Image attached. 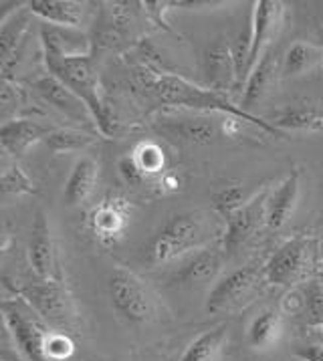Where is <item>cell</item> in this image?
Listing matches in <instances>:
<instances>
[{"mask_svg":"<svg viewBox=\"0 0 323 361\" xmlns=\"http://www.w3.org/2000/svg\"><path fill=\"white\" fill-rule=\"evenodd\" d=\"M146 87L158 97V102L164 105H174V107H190V109H202V111H219L224 116L236 117L243 121H249L259 126L267 133L283 135V131L275 130L269 121H263L252 114H247L243 107H236L226 99V95L217 93L212 89H205L190 83L184 77L170 75V73H146Z\"/></svg>","mask_w":323,"mask_h":361,"instance_id":"1","label":"cell"},{"mask_svg":"<svg viewBox=\"0 0 323 361\" xmlns=\"http://www.w3.org/2000/svg\"><path fill=\"white\" fill-rule=\"evenodd\" d=\"M44 67L49 75L59 79L67 89H71L81 102L87 105L95 126L103 135H111L116 131V121L109 109L103 105L99 95V81L93 67L91 55H51L43 53Z\"/></svg>","mask_w":323,"mask_h":361,"instance_id":"2","label":"cell"},{"mask_svg":"<svg viewBox=\"0 0 323 361\" xmlns=\"http://www.w3.org/2000/svg\"><path fill=\"white\" fill-rule=\"evenodd\" d=\"M208 231L200 212H180L166 220L162 231L154 236L147 260L152 264H168L188 255L192 250L205 248Z\"/></svg>","mask_w":323,"mask_h":361,"instance_id":"3","label":"cell"},{"mask_svg":"<svg viewBox=\"0 0 323 361\" xmlns=\"http://www.w3.org/2000/svg\"><path fill=\"white\" fill-rule=\"evenodd\" d=\"M2 321L4 331L8 333L15 353L27 361H49L44 353V343L53 331L43 319L39 317L25 299H4L2 301Z\"/></svg>","mask_w":323,"mask_h":361,"instance_id":"4","label":"cell"},{"mask_svg":"<svg viewBox=\"0 0 323 361\" xmlns=\"http://www.w3.org/2000/svg\"><path fill=\"white\" fill-rule=\"evenodd\" d=\"M109 301L118 317L130 327H146L156 317V301L140 276L118 267L107 281Z\"/></svg>","mask_w":323,"mask_h":361,"instance_id":"5","label":"cell"},{"mask_svg":"<svg viewBox=\"0 0 323 361\" xmlns=\"http://www.w3.org/2000/svg\"><path fill=\"white\" fill-rule=\"evenodd\" d=\"M16 297L25 299L32 311L43 319L53 331L67 333L77 325V311L69 290L59 279L39 281L23 289H15Z\"/></svg>","mask_w":323,"mask_h":361,"instance_id":"6","label":"cell"},{"mask_svg":"<svg viewBox=\"0 0 323 361\" xmlns=\"http://www.w3.org/2000/svg\"><path fill=\"white\" fill-rule=\"evenodd\" d=\"M315 255L317 246L311 236H293L283 243L264 264V279L281 287L303 283L313 271Z\"/></svg>","mask_w":323,"mask_h":361,"instance_id":"7","label":"cell"},{"mask_svg":"<svg viewBox=\"0 0 323 361\" xmlns=\"http://www.w3.org/2000/svg\"><path fill=\"white\" fill-rule=\"evenodd\" d=\"M267 202L269 194L261 192L252 196L243 208H238L233 216L226 218L222 232V250L226 257L238 252L259 232L261 224L267 222Z\"/></svg>","mask_w":323,"mask_h":361,"instance_id":"8","label":"cell"},{"mask_svg":"<svg viewBox=\"0 0 323 361\" xmlns=\"http://www.w3.org/2000/svg\"><path fill=\"white\" fill-rule=\"evenodd\" d=\"M283 2L279 0H259L255 2L252 23H250V59L249 75L269 49L271 41H275V35L283 23Z\"/></svg>","mask_w":323,"mask_h":361,"instance_id":"9","label":"cell"},{"mask_svg":"<svg viewBox=\"0 0 323 361\" xmlns=\"http://www.w3.org/2000/svg\"><path fill=\"white\" fill-rule=\"evenodd\" d=\"M257 279H259L257 267H240L236 271H231L228 275L219 279L210 289L206 299V311L219 313L233 305H238L257 285Z\"/></svg>","mask_w":323,"mask_h":361,"instance_id":"10","label":"cell"},{"mask_svg":"<svg viewBox=\"0 0 323 361\" xmlns=\"http://www.w3.org/2000/svg\"><path fill=\"white\" fill-rule=\"evenodd\" d=\"M29 264L35 271V275L41 281H51L57 279V259H55V245L51 236V224L44 210H39L32 228H30L29 240Z\"/></svg>","mask_w":323,"mask_h":361,"instance_id":"11","label":"cell"},{"mask_svg":"<svg viewBox=\"0 0 323 361\" xmlns=\"http://www.w3.org/2000/svg\"><path fill=\"white\" fill-rule=\"evenodd\" d=\"M49 133H51L49 128H44L43 123L30 117L4 119L0 128V144L8 156L18 159L25 158L32 145L39 144L41 140H47Z\"/></svg>","mask_w":323,"mask_h":361,"instance_id":"12","label":"cell"},{"mask_svg":"<svg viewBox=\"0 0 323 361\" xmlns=\"http://www.w3.org/2000/svg\"><path fill=\"white\" fill-rule=\"evenodd\" d=\"M32 87H35V91L39 93V97L44 103H49L53 109H57L67 119L77 121V123H87V121L93 119L87 105L81 102L71 89H67V87L63 85L59 79H55L53 75L39 77L32 83Z\"/></svg>","mask_w":323,"mask_h":361,"instance_id":"13","label":"cell"},{"mask_svg":"<svg viewBox=\"0 0 323 361\" xmlns=\"http://www.w3.org/2000/svg\"><path fill=\"white\" fill-rule=\"evenodd\" d=\"M202 71L212 91L224 95L226 91L236 89V69L231 44H226L222 39L208 44L202 57Z\"/></svg>","mask_w":323,"mask_h":361,"instance_id":"14","label":"cell"},{"mask_svg":"<svg viewBox=\"0 0 323 361\" xmlns=\"http://www.w3.org/2000/svg\"><path fill=\"white\" fill-rule=\"evenodd\" d=\"M224 257L226 255H224L222 246L221 248L219 246H205L186 259V262L178 269L172 283L180 285V287H194V285L210 283V281H214V276L219 275Z\"/></svg>","mask_w":323,"mask_h":361,"instance_id":"15","label":"cell"},{"mask_svg":"<svg viewBox=\"0 0 323 361\" xmlns=\"http://www.w3.org/2000/svg\"><path fill=\"white\" fill-rule=\"evenodd\" d=\"M299 190H301V172L293 170L277 188L273 190V194L269 196L267 202V226L273 231L283 228L289 218L293 216L297 200H299Z\"/></svg>","mask_w":323,"mask_h":361,"instance_id":"16","label":"cell"},{"mask_svg":"<svg viewBox=\"0 0 323 361\" xmlns=\"http://www.w3.org/2000/svg\"><path fill=\"white\" fill-rule=\"evenodd\" d=\"M126 224H128L126 204L118 198L102 200L93 208V212L89 216V226L103 245L118 243L123 231H126Z\"/></svg>","mask_w":323,"mask_h":361,"instance_id":"17","label":"cell"},{"mask_svg":"<svg viewBox=\"0 0 323 361\" xmlns=\"http://www.w3.org/2000/svg\"><path fill=\"white\" fill-rule=\"evenodd\" d=\"M27 11L30 15L39 16L43 25L77 29L83 20L85 4L75 0H30Z\"/></svg>","mask_w":323,"mask_h":361,"instance_id":"18","label":"cell"},{"mask_svg":"<svg viewBox=\"0 0 323 361\" xmlns=\"http://www.w3.org/2000/svg\"><path fill=\"white\" fill-rule=\"evenodd\" d=\"M97 176H99L97 159H93L91 156H83L77 159L67 182H65V192H63L65 204L79 206V204L87 202V198L93 194L95 184H97Z\"/></svg>","mask_w":323,"mask_h":361,"instance_id":"19","label":"cell"},{"mask_svg":"<svg viewBox=\"0 0 323 361\" xmlns=\"http://www.w3.org/2000/svg\"><path fill=\"white\" fill-rule=\"evenodd\" d=\"M275 73H277V59L273 49L269 47L263 53V57L259 59V63L255 65V69L250 71L247 83L243 87V99H240V107L249 114V107L259 105L267 95L269 87L275 81Z\"/></svg>","mask_w":323,"mask_h":361,"instance_id":"20","label":"cell"},{"mask_svg":"<svg viewBox=\"0 0 323 361\" xmlns=\"http://www.w3.org/2000/svg\"><path fill=\"white\" fill-rule=\"evenodd\" d=\"M29 30V18L20 11L13 15L6 23L0 25V67H2V81H11V73L16 65V55L20 43Z\"/></svg>","mask_w":323,"mask_h":361,"instance_id":"21","label":"cell"},{"mask_svg":"<svg viewBox=\"0 0 323 361\" xmlns=\"http://www.w3.org/2000/svg\"><path fill=\"white\" fill-rule=\"evenodd\" d=\"M41 43H43V53H51V55H91L89 39L77 29L43 25Z\"/></svg>","mask_w":323,"mask_h":361,"instance_id":"22","label":"cell"},{"mask_svg":"<svg viewBox=\"0 0 323 361\" xmlns=\"http://www.w3.org/2000/svg\"><path fill=\"white\" fill-rule=\"evenodd\" d=\"M283 331V319L277 309H264L257 317L250 321L247 331V343L252 349H269L273 343H277Z\"/></svg>","mask_w":323,"mask_h":361,"instance_id":"23","label":"cell"},{"mask_svg":"<svg viewBox=\"0 0 323 361\" xmlns=\"http://www.w3.org/2000/svg\"><path fill=\"white\" fill-rule=\"evenodd\" d=\"M275 130H319L323 128V107L319 105H295L271 117Z\"/></svg>","mask_w":323,"mask_h":361,"instance_id":"24","label":"cell"},{"mask_svg":"<svg viewBox=\"0 0 323 361\" xmlns=\"http://www.w3.org/2000/svg\"><path fill=\"white\" fill-rule=\"evenodd\" d=\"M226 337H228L226 325H219V327L200 333L196 339H192L190 345L184 349L180 361H217Z\"/></svg>","mask_w":323,"mask_h":361,"instance_id":"25","label":"cell"},{"mask_svg":"<svg viewBox=\"0 0 323 361\" xmlns=\"http://www.w3.org/2000/svg\"><path fill=\"white\" fill-rule=\"evenodd\" d=\"M319 61H323V53H319L313 44L297 41L287 49L281 73L283 77H299L303 73L311 71Z\"/></svg>","mask_w":323,"mask_h":361,"instance_id":"26","label":"cell"},{"mask_svg":"<svg viewBox=\"0 0 323 361\" xmlns=\"http://www.w3.org/2000/svg\"><path fill=\"white\" fill-rule=\"evenodd\" d=\"M168 130L178 133L182 140L192 144H208L212 137H217L219 126L214 121H208L205 117L198 119H172L168 121Z\"/></svg>","mask_w":323,"mask_h":361,"instance_id":"27","label":"cell"},{"mask_svg":"<svg viewBox=\"0 0 323 361\" xmlns=\"http://www.w3.org/2000/svg\"><path fill=\"white\" fill-rule=\"evenodd\" d=\"M303 319L309 327L323 329V285L319 279H309L303 289Z\"/></svg>","mask_w":323,"mask_h":361,"instance_id":"28","label":"cell"},{"mask_svg":"<svg viewBox=\"0 0 323 361\" xmlns=\"http://www.w3.org/2000/svg\"><path fill=\"white\" fill-rule=\"evenodd\" d=\"M95 142L93 135L83 133V131H73V130H55L51 131L44 140V144L49 145L55 154L61 152H77V149H83Z\"/></svg>","mask_w":323,"mask_h":361,"instance_id":"29","label":"cell"},{"mask_svg":"<svg viewBox=\"0 0 323 361\" xmlns=\"http://www.w3.org/2000/svg\"><path fill=\"white\" fill-rule=\"evenodd\" d=\"M0 184H2L4 194H37L35 182L20 170V166L16 161L4 164L2 176H0Z\"/></svg>","mask_w":323,"mask_h":361,"instance_id":"30","label":"cell"},{"mask_svg":"<svg viewBox=\"0 0 323 361\" xmlns=\"http://www.w3.org/2000/svg\"><path fill=\"white\" fill-rule=\"evenodd\" d=\"M247 202H249V200H247L245 188H240V186H226V188L219 190V192L212 196V208H214V212L221 214L224 220L228 216H233L236 210L243 208Z\"/></svg>","mask_w":323,"mask_h":361,"instance_id":"31","label":"cell"},{"mask_svg":"<svg viewBox=\"0 0 323 361\" xmlns=\"http://www.w3.org/2000/svg\"><path fill=\"white\" fill-rule=\"evenodd\" d=\"M133 158L140 164L142 172L146 173L147 178L154 173H160L166 166V154L158 144L152 142H144L133 149Z\"/></svg>","mask_w":323,"mask_h":361,"instance_id":"32","label":"cell"},{"mask_svg":"<svg viewBox=\"0 0 323 361\" xmlns=\"http://www.w3.org/2000/svg\"><path fill=\"white\" fill-rule=\"evenodd\" d=\"M44 353L49 361H65L75 353V341L69 333L51 331L44 343Z\"/></svg>","mask_w":323,"mask_h":361,"instance_id":"33","label":"cell"},{"mask_svg":"<svg viewBox=\"0 0 323 361\" xmlns=\"http://www.w3.org/2000/svg\"><path fill=\"white\" fill-rule=\"evenodd\" d=\"M118 170L119 173H121V178H123L130 186H142V184L147 180V176L142 172L140 164H138L135 158H133V154H130V156H123V158L119 159Z\"/></svg>","mask_w":323,"mask_h":361,"instance_id":"34","label":"cell"},{"mask_svg":"<svg viewBox=\"0 0 323 361\" xmlns=\"http://www.w3.org/2000/svg\"><path fill=\"white\" fill-rule=\"evenodd\" d=\"M25 103V93L18 85H13L11 81H2V116L6 117V114L11 109H18V105Z\"/></svg>","mask_w":323,"mask_h":361,"instance_id":"35","label":"cell"},{"mask_svg":"<svg viewBox=\"0 0 323 361\" xmlns=\"http://www.w3.org/2000/svg\"><path fill=\"white\" fill-rule=\"evenodd\" d=\"M168 6H172V2H144V8H146V13L150 15V18H152L156 25L164 27L166 30H170L166 18H164V13L168 11Z\"/></svg>","mask_w":323,"mask_h":361,"instance_id":"36","label":"cell"},{"mask_svg":"<svg viewBox=\"0 0 323 361\" xmlns=\"http://www.w3.org/2000/svg\"><path fill=\"white\" fill-rule=\"evenodd\" d=\"M293 355L299 361H323V343H307L297 347Z\"/></svg>","mask_w":323,"mask_h":361,"instance_id":"37","label":"cell"},{"mask_svg":"<svg viewBox=\"0 0 323 361\" xmlns=\"http://www.w3.org/2000/svg\"><path fill=\"white\" fill-rule=\"evenodd\" d=\"M317 279H319V283H322V285H323V264H322V269L317 271Z\"/></svg>","mask_w":323,"mask_h":361,"instance_id":"38","label":"cell"},{"mask_svg":"<svg viewBox=\"0 0 323 361\" xmlns=\"http://www.w3.org/2000/svg\"><path fill=\"white\" fill-rule=\"evenodd\" d=\"M319 260H322V264H323V245L322 248H319Z\"/></svg>","mask_w":323,"mask_h":361,"instance_id":"39","label":"cell"},{"mask_svg":"<svg viewBox=\"0 0 323 361\" xmlns=\"http://www.w3.org/2000/svg\"><path fill=\"white\" fill-rule=\"evenodd\" d=\"M322 53H323V51H322ZM322 63H323V61H322Z\"/></svg>","mask_w":323,"mask_h":361,"instance_id":"40","label":"cell"}]
</instances>
